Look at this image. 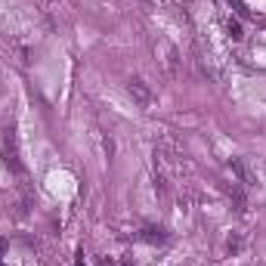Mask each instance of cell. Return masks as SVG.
<instances>
[{
  "mask_svg": "<svg viewBox=\"0 0 266 266\" xmlns=\"http://www.w3.org/2000/svg\"><path fill=\"white\" fill-rule=\"evenodd\" d=\"M4 158H7V164H10V170H13V173H22L19 149H16V130H13V127H7V130H4Z\"/></svg>",
  "mask_w": 266,
  "mask_h": 266,
  "instance_id": "obj_1",
  "label": "cell"
},
{
  "mask_svg": "<svg viewBox=\"0 0 266 266\" xmlns=\"http://www.w3.org/2000/svg\"><path fill=\"white\" fill-rule=\"evenodd\" d=\"M127 93L133 96V102L139 105V108H149L152 102H155V93L149 90V84L145 81H139V78H133L130 84H127Z\"/></svg>",
  "mask_w": 266,
  "mask_h": 266,
  "instance_id": "obj_2",
  "label": "cell"
},
{
  "mask_svg": "<svg viewBox=\"0 0 266 266\" xmlns=\"http://www.w3.org/2000/svg\"><path fill=\"white\" fill-rule=\"evenodd\" d=\"M226 31H229L232 41H242V37H245V34H242V25H239V22H232V19H229V25H226Z\"/></svg>",
  "mask_w": 266,
  "mask_h": 266,
  "instance_id": "obj_3",
  "label": "cell"
},
{
  "mask_svg": "<svg viewBox=\"0 0 266 266\" xmlns=\"http://www.w3.org/2000/svg\"><path fill=\"white\" fill-rule=\"evenodd\" d=\"M74 266H87V263H84V254H78V263H74Z\"/></svg>",
  "mask_w": 266,
  "mask_h": 266,
  "instance_id": "obj_4",
  "label": "cell"
},
{
  "mask_svg": "<svg viewBox=\"0 0 266 266\" xmlns=\"http://www.w3.org/2000/svg\"><path fill=\"white\" fill-rule=\"evenodd\" d=\"M121 266H133V263H121Z\"/></svg>",
  "mask_w": 266,
  "mask_h": 266,
  "instance_id": "obj_5",
  "label": "cell"
}]
</instances>
